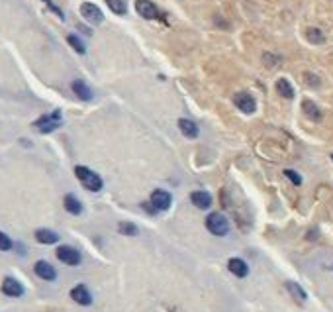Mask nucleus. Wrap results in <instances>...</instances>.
Here are the masks:
<instances>
[{"label":"nucleus","instance_id":"nucleus-29","mask_svg":"<svg viewBox=\"0 0 333 312\" xmlns=\"http://www.w3.org/2000/svg\"><path fill=\"white\" fill-rule=\"evenodd\" d=\"M331 159H333V155H331Z\"/></svg>","mask_w":333,"mask_h":312},{"label":"nucleus","instance_id":"nucleus-22","mask_svg":"<svg viewBox=\"0 0 333 312\" xmlns=\"http://www.w3.org/2000/svg\"><path fill=\"white\" fill-rule=\"evenodd\" d=\"M67 42H69V45H71L77 53H81V55H85V53H87V47H85V44L81 42V38H77V36H73V34H71V36H67Z\"/></svg>","mask_w":333,"mask_h":312},{"label":"nucleus","instance_id":"nucleus-5","mask_svg":"<svg viewBox=\"0 0 333 312\" xmlns=\"http://www.w3.org/2000/svg\"><path fill=\"white\" fill-rule=\"evenodd\" d=\"M151 208L155 210V212H161V210H169L171 208V204H173V197L167 193V191H161V189H157L151 193Z\"/></svg>","mask_w":333,"mask_h":312},{"label":"nucleus","instance_id":"nucleus-17","mask_svg":"<svg viewBox=\"0 0 333 312\" xmlns=\"http://www.w3.org/2000/svg\"><path fill=\"white\" fill-rule=\"evenodd\" d=\"M302 110H304V114H306L310 120H313V122H319V120H321V110H319L311 100H304V102H302Z\"/></svg>","mask_w":333,"mask_h":312},{"label":"nucleus","instance_id":"nucleus-18","mask_svg":"<svg viewBox=\"0 0 333 312\" xmlns=\"http://www.w3.org/2000/svg\"><path fill=\"white\" fill-rule=\"evenodd\" d=\"M274 87H276V92H278L282 98H288V100L294 98V89H292V85H290L286 79H278Z\"/></svg>","mask_w":333,"mask_h":312},{"label":"nucleus","instance_id":"nucleus-12","mask_svg":"<svg viewBox=\"0 0 333 312\" xmlns=\"http://www.w3.org/2000/svg\"><path fill=\"white\" fill-rule=\"evenodd\" d=\"M190 201H192V204H194L196 208L206 210V208H210V204H212V197H210L206 191H194V193L190 195Z\"/></svg>","mask_w":333,"mask_h":312},{"label":"nucleus","instance_id":"nucleus-15","mask_svg":"<svg viewBox=\"0 0 333 312\" xmlns=\"http://www.w3.org/2000/svg\"><path fill=\"white\" fill-rule=\"evenodd\" d=\"M227 269H229V271H231L235 277H247V273H249L247 263H245L243 259H239V257H233V259H229Z\"/></svg>","mask_w":333,"mask_h":312},{"label":"nucleus","instance_id":"nucleus-21","mask_svg":"<svg viewBox=\"0 0 333 312\" xmlns=\"http://www.w3.org/2000/svg\"><path fill=\"white\" fill-rule=\"evenodd\" d=\"M106 4H108V8H110L112 12L118 14V16H124V14L128 12L126 0H106Z\"/></svg>","mask_w":333,"mask_h":312},{"label":"nucleus","instance_id":"nucleus-3","mask_svg":"<svg viewBox=\"0 0 333 312\" xmlns=\"http://www.w3.org/2000/svg\"><path fill=\"white\" fill-rule=\"evenodd\" d=\"M206 228L214 234V236H225L229 232V222L227 218L220 214V212H212L208 218H206Z\"/></svg>","mask_w":333,"mask_h":312},{"label":"nucleus","instance_id":"nucleus-11","mask_svg":"<svg viewBox=\"0 0 333 312\" xmlns=\"http://www.w3.org/2000/svg\"><path fill=\"white\" fill-rule=\"evenodd\" d=\"M34 271H36V275L42 277L44 281H53V279L57 277L55 267H53L51 263H47V261H38V263L34 265Z\"/></svg>","mask_w":333,"mask_h":312},{"label":"nucleus","instance_id":"nucleus-25","mask_svg":"<svg viewBox=\"0 0 333 312\" xmlns=\"http://www.w3.org/2000/svg\"><path fill=\"white\" fill-rule=\"evenodd\" d=\"M12 240L4 234V232H0V251H8V249H12Z\"/></svg>","mask_w":333,"mask_h":312},{"label":"nucleus","instance_id":"nucleus-20","mask_svg":"<svg viewBox=\"0 0 333 312\" xmlns=\"http://www.w3.org/2000/svg\"><path fill=\"white\" fill-rule=\"evenodd\" d=\"M286 289H288V292L298 302H304V300L308 298V296H306V290L302 289L298 283H294V281H288V283H286Z\"/></svg>","mask_w":333,"mask_h":312},{"label":"nucleus","instance_id":"nucleus-10","mask_svg":"<svg viewBox=\"0 0 333 312\" xmlns=\"http://www.w3.org/2000/svg\"><path fill=\"white\" fill-rule=\"evenodd\" d=\"M71 298H73L75 302L83 304V306H89V304H92V294H90L89 289H87L85 285H77L75 289L71 290Z\"/></svg>","mask_w":333,"mask_h":312},{"label":"nucleus","instance_id":"nucleus-7","mask_svg":"<svg viewBox=\"0 0 333 312\" xmlns=\"http://www.w3.org/2000/svg\"><path fill=\"white\" fill-rule=\"evenodd\" d=\"M57 259L63 261L65 265H79L81 263V253L71 245H61V247H57Z\"/></svg>","mask_w":333,"mask_h":312},{"label":"nucleus","instance_id":"nucleus-28","mask_svg":"<svg viewBox=\"0 0 333 312\" xmlns=\"http://www.w3.org/2000/svg\"><path fill=\"white\" fill-rule=\"evenodd\" d=\"M304 77H306V81H310V85H313V87H317V83H319V81H317V79H315V77H311L310 73H306V75H304Z\"/></svg>","mask_w":333,"mask_h":312},{"label":"nucleus","instance_id":"nucleus-8","mask_svg":"<svg viewBox=\"0 0 333 312\" xmlns=\"http://www.w3.org/2000/svg\"><path fill=\"white\" fill-rule=\"evenodd\" d=\"M233 102H235V106L243 112V114H253L255 108H257L255 98H253L251 94H247V92H239V94H235V96H233Z\"/></svg>","mask_w":333,"mask_h":312},{"label":"nucleus","instance_id":"nucleus-26","mask_svg":"<svg viewBox=\"0 0 333 312\" xmlns=\"http://www.w3.org/2000/svg\"><path fill=\"white\" fill-rule=\"evenodd\" d=\"M284 175H286V177H288L290 181L294 183V185H302V179H300V175H298L296 171H292V169H286V171H284Z\"/></svg>","mask_w":333,"mask_h":312},{"label":"nucleus","instance_id":"nucleus-24","mask_svg":"<svg viewBox=\"0 0 333 312\" xmlns=\"http://www.w3.org/2000/svg\"><path fill=\"white\" fill-rule=\"evenodd\" d=\"M118 230H120V234H124V236H137V234H139L137 226L130 222H122L118 226Z\"/></svg>","mask_w":333,"mask_h":312},{"label":"nucleus","instance_id":"nucleus-9","mask_svg":"<svg viewBox=\"0 0 333 312\" xmlns=\"http://www.w3.org/2000/svg\"><path fill=\"white\" fill-rule=\"evenodd\" d=\"M2 292L6 296H22L24 294V287L20 281H16L14 277H6L2 281Z\"/></svg>","mask_w":333,"mask_h":312},{"label":"nucleus","instance_id":"nucleus-4","mask_svg":"<svg viewBox=\"0 0 333 312\" xmlns=\"http://www.w3.org/2000/svg\"><path fill=\"white\" fill-rule=\"evenodd\" d=\"M135 10L145 20H163L161 12L157 10V6L151 0H135Z\"/></svg>","mask_w":333,"mask_h":312},{"label":"nucleus","instance_id":"nucleus-1","mask_svg":"<svg viewBox=\"0 0 333 312\" xmlns=\"http://www.w3.org/2000/svg\"><path fill=\"white\" fill-rule=\"evenodd\" d=\"M75 175L83 183V187L92 191V193H98V191L102 189V179L98 177L94 171H90L89 167H83V165L75 167Z\"/></svg>","mask_w":333,"mask_h":312},{"label":"nucleus","instance_id":"nucleus-14","mask_svg":"<svg viewBox=\"0 0 333 312\" xmlns=\"http://www.w3.org/2000/svg\"><path fill=\"white\" fill-rule=\"evenodd\" d=\"M36 240H38L40 244L51 245V244H57V242H59V236H57L53 230L40 228V230H36Z\"/></svg>","mask_w":333,"mask_h":312},{"label":"nucleus","instance_id":"nucleus-6","mask_svg":"<svg viewBox=\"0 0 333 312\" xmlns=\"http://www.w3.org/2000/svg\"><path fill=\"white\" fill-rule=\"evenodd\" d=\"M81 14H83V18L90 24H102L104 20V14L100 12V8L96 6V4H92V2H83L81 4Z\"/></svg>","mask_w":333,"mask_h":312},{"label":"nucleus","instance_id":"nucleus-19","mask_svg":"<svg viewBox=\"0 0 333 312\" xmlns=\"http://www.w3.org/2000/svg\"><path fill=\"white\" fill-rule=\"evenodd\" d=\"M63 202H65L67 212H71V214H81L83 212V204H81V201L75 195H67Z\"/></svg>","mask_w":333,"mask_h":312},{"label":"nucleus","instance_id":"nucleus-2","mask_svg":"<svg viewBox=\"0 0 333 312\" xmlns=\"http://www.w3.org/2000/svg\"><path fill=\"white\" fill-rule=\"evenodd\" d=\"M61 124H63V120H61V112L59 110L51 112V114H45V116L38 118V120L34 122V126H36L40 132H44V134H49V132L57 130Z\"/></svg>","mask_w":333,"mask_h":312},{"label":"nucleus","instance_id":"nucleus-23","mask_svg":"<svg viewBox=\"0 0 333 312\" xmlns=\"http://www.w3.org/2000/svg\"><path fill=\"white\" fill-rule=\"evenodd\" d=\"M306 36H308V40H310L311 44H323V42H325L323 32L317 30V28H310V30L306 32Z\"/></svg>","mask_w":333,"mask_h":312},{"label":"nucleus","instance_id":"nucleus-16","mask_svg":"<svg viewBox=\"0 0 333 312\" xmlns=\"http://www.w3.org/2000/svg\"><path fill=\"white\" fill-rule=\"evenodd\" d=\"M178 130L186 137H196L198 135V126L192 122V120H186V118H180L178 120Z\"/></svg>","mask_w":333,"mask_h":312},{"label":"nucleus","instance_id":"nucleus-13","mask_svg":"<svg viewBox=\"0 0 333 312\" xmlns=\"http://www.w3.org/2000/svg\"><path fill=\"white\" fill-rule=\"evenodd\" d=\"M71 89H73V92L81 98V100H92V90H90V87L85 83V81H73V85H71Z\"/></svg>","mask_w":333,"mask_h":312},{"label":"nucleus","instance_id":"nucleus-27","mask_svg":"<svg viewBox=\"0 0 333 312\" xmlns=\"http://www.w3.org/2000/svg\"><path fill=\"white\" fill-rule=\"evenodd\" d=\"M44 2L47 4V6H49V8H51V10H53V12H55V14H57V16H59V18H61V20L65 18V16H63V12H61V10H59V8H57V6H55L51 0H44Z\"/></svg>","mask_w":333,"mask_h":312}]
</instances>
